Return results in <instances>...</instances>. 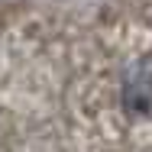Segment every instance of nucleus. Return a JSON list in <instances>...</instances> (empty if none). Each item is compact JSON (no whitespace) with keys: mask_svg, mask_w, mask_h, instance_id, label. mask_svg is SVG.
I'll use <instances>...</instances> for the list:
<instances>
[{"mask_svg":"<svg viewBox=\"0 0 152 152\" xmlns=\"http://www.w3.org/2000/svg\"><path fill=\"white\" fill-rule=\"evenodd\" d=\"M123 107L129 113H152V58L139 61L123 81Z\"/></svg>","mask_w":152,"mask_h":152,"instance_id":"nucleus-1","label":"nucleus"}]
</instances>
